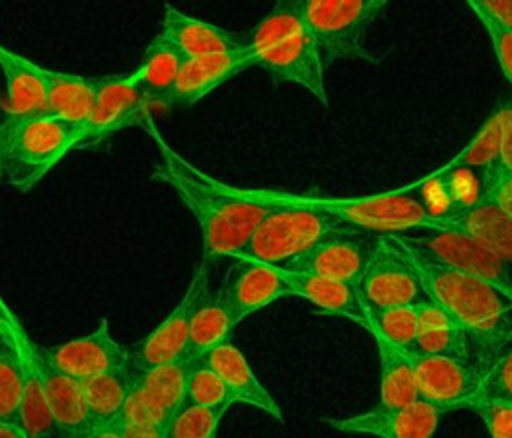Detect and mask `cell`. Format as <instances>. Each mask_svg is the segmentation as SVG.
<instances>
[{
    "instance_id": "cell-39",
    "label": "cell",
    "mask_w": 512,
    "mask_h": 438,
    "mask_svg": "<svg viewBox=\"0 0 512 438\" xmlns=\"http://www.w3.org/2000/svg\"><path fill=\"white\" fill-rule=\"evenodd\" d=\"M480 24L492 42V48H494V54H496L502 74L512 84V30L496 26L488 20H480Z\"/></svg>"
},
{
    "instance_id": "cell-17",
    "label": "cell",
    "mask_w": 512,
    "mask_h": 438,
    "mask_svg": "<svg viewBox=\"0 0 512 438\" xmlns=\"http://www.w3.org/2000/svg\"><path fill=\"white\" fill-rule=\"evenodd\" d=\"M448 410L426 400L402 408H372L352 416L326 418V424L344 434H368L376 438H434L440 418Z\"/></svg>"
},
{
    "instance_id": "cell-38",
    "label": "cell",
    "mask_w": 512,
    "mask_h": 438,
    "mask_svg": "<svg viewBox=\"0 0 512 438\" xmlns=\"http://www.w3.org/2000/svg\"><path fill=\"white\" fill-rule=\"evenodd\" d=\"M472 410L484 424L490 438H512V404L504 402H470Z\"/></svg>"
},
{
    "instance_id": "cell-2",
    "label": "cell",
    "mask_w": 512,
    "mask_h": 438,
    "mask_svg": "<svg viewBox=\"0 0 512 438\" xmlns=\"http://www.w3.org/2000/svg\"><path fill=\"white\" fill-rule=\"evenodd\" d=\"M0 340L14 352L22 374L24 398L20 426L28 436L58 430L62 438H88L92 424L80 382L60 374L38 346L20 316L0 292Z\"/></svg>"
},
{
    "instance_id": "cell-12",
    "label": "cell",
    "mask_w": 512,
    "mask_h": 438,
    "mask_svg": "<svg viewBox=\"0 0 512 438\" xmlns=\"http://www.w3.org/2000/svg\"><path fill=\"white\" fill-rule=\"evenodd\" d=\"M378 238L380 234L376 232L338 224L282 270L318 274L356 286L376 250Z\"/></svg>"
},
{
    "instance_id": "cell-28",
    "label": "cell",
    "mask_w": 512,
    "mask_h": 438,
    "mask_svg": "<svg viewBox=\"0 0 512 438\" xmlns=\"http://www.w3.org/2000/svg\"><path fill=\"white\" fill-rule=\"evenodd\" d=\"M134 382L136 368L132 364L80 382L84 406L92 428L120 420V414L132 394Z\"/></svg>"
},
{
    "instance_id": "cell-33",
    "label": "cell",
    "mask_w": 512,
    "mask_h": 438,
    "mask_svg": "<svg viewBox=\"0 0 512 438\" xmlns=\"http://www.w3.org/2000/svg\"><path fill=\"white\" fill-rule=\"evenodd\" d=\"M184 404L228 410L232 406V398L222 378L202 360H196V362H190V368H188Z\"/></svg>"
},
{
    "instance_id": "cell-42",
    "label": "cell",
    "mask_w": 512,
    "mask_h": 438,
    "mask_svg": "<svg viewBox=\"0 0 512 438\" xmlns=\"http://www.w3.org/2000/svg\"><path fill=\"white\" fill-rule=\"evenodd\" d=\"M88 438H124V428H122V424L116 420V422H112V424H104V426L92 428V432L88 434Z\"/></svg>"
},
{
    "instance_id": "cell-27",
    "label": "cell",
    "mask_w": 512,
    "mask_h": 438,
    "mask_svg": "<svg viewBox=\"0 0 512 438\" xmlns=\"http://www.w3.org/2000/svg\"><path fill=\"white\" fill-rule=\"evenodd\" d=\"M418 332L412 354L426 356H452V358H470L468 342L458 324L430 298L416 304ZM472 360V358H470Z\"/></svg>"
},
{
    "instance_id": "cell-7",
    "label": "cell",
    "mask_w": 512,
    "mask_h": 438,
    "mask_svg": "<svg viewBox=\"0 0 512 438\" xmlns=\"http://www.w3.org/2000/svg\"><path fill=\"white\" fill-rule=\"evenodd\" d=\"M386 0H302L304 20L322 66L336 60H378L366 50L368 28L384 12Z\"/></svg>"
},
{
    "instance_id": "cell-5",
    "label": "cell",
    "mask_w": 512,
    "mask_h": 438,
    "mask_svg": "<svg viewBox=\"0 0 512 438\" xmlns=\"http://www.w3.org/2000/svg\"><path fill=\"white\" fill-rule=\"evenodd\" d=\"M260 192L272 206L234 258L284 268L312 248L330 228L340 224L338 218L312 204L304 194Z\"/></svg>"
},
{
    "instance_id": "cell-16",
    "label": "cell",
    "mask_w": 512,
    "mask_h": 438,
    "mask_svg": "<svg viewBox=\"0 0 512 438\" xmlns=\"http://www.w3.org/2000/svg\"><path fill=\"white\" fill-rule=\"evenodd\" d=\"M44 352L60 374L76 382H86L104 372L132 364L130 350L112 336L106 318L88 334L44 346Z\"/></svg>"
},
{
    "instance_id": "cell-26",
    "label": "cell",
    "mask_w": 512,
    "mask_h": 438,
    "mask_svg": "<svg viewBox=\"0 0 512 438\" xmlns=\"http://www.w3.org/2000/svg\"><path fill=\"white\" fill-rule=\"evenodd\" d=\"M188 58L166 38L156 34L142 52V60L132 70L150 106H164L166 98Z\"/></svg>"
},
{
    "instance_id": "cell-9",
    "label": "cell",
    "mask_w": 512,
    "mask_h": 438,
    "mask_svg": "<svg viewBox=\"0 0 512 438\" xmlns=\"http://www.w3.org/2000/svg\"><path fill=\"white\" fill-rule=\"evenodd\" d=\"M390 236L416 258L478 276L512 294V268L466 232L454 228H428Z\"/></svg>"
},
{
    "instance_id": "cell-19",
    "label": "cell",
    "mask_w": 512,
    "mask_h": 438,
    "mask_svg": "<svg viewBox=\"0 0 512 438\" xmlns=\"http://www.w3.org/2000/svg\"><path fill=\"white\" fill-rule=\"evenodd\" d=\"M250 60L242 50L188 58L166 98L164 108L192 106L220 84L228 82L236 74L250 68Z\"/></svg>"
},
{
    "instance_id": "cell-34",
    "label": "cell",
    "mask_w": 512,
    "mask_h": 438,
    "mask_svg": "<svg viewBox=\"0 0 512 438\" xmlns=\"http://www.w3.org/2000/svg\"><path fill=\"white\" fill-rule=\"evenodd\" d=\"M224 414V408L182 404V408L168 420L164 438H218V426Z\"/></svg>"
},
{
    "instance_id": "cell-3",
    "label": "cell",
    "mask_w": 512,
    "mask_h": 438,
    "mask_svg": "<svg viewBox=\"0 0 512 438\" xmlns=\"http://www.w3.org/2000/svg\"><path fill=\"white\" fill-rule=\"evenodd\" d=\"M408 256L428 298L464 332L470 358L490 366L512 340V294L478 276Z\"/></svg>"
},
{
    "instance_id": "cell-10",
    "label": "cell",
    "mask_w": 512,
    "mask_h": 438,
    "mask_svg": "<svg viewBox=\"0 0 512 438\" xmlns=\"http://www.w3.org/2000/svg\"><path fill=\"white\" fill-rule=\"evenodd\" d=\"M356 290L364 310L416 306L428 298L410 256L390 234H380Z\"/></svg>"
},
{
    "instance_id": "cell-11",
    "label": "cell",
    "mask_w": 512,
    "mask_h": 438,
    "mask_svg": "<svg viewBox=\"0 0 512 438\" xmlns=\"http://www.w3.org/2000/svg\"><path fill=\"white\" fill-rule=\"evenodd\" d=\"M150 110L152 106L132 72L98 76L92 110L80 126L78 148L98 146L120 130L144 126V122L152 118Z\"/></svg>"
},
{
    "instance_id": "cell-43",
    "label": "cell",
    "mask_w": 512,
    "mask_h": 438,
    "mask_svg": "<svg viewBox=\"0 0 512 438\" xmlns=\"http://www.w3.org/2000/svg\"><path fill=\"white\" fill-rule=\"evenodd\" d=\"M486 194L494 196V198L502 204V208L512 216V188H508V186H496V188H492V190L486 192Z\"/></svg>"
},
{
    "instance_id": "cell-44",
    "label": "cell",
    "mask_w": 512,
    "mask_h": 438,
    "mask_svg": "<svg viewBox=\"0 0 512 438\" xmlns=\"http://www.w3.org/2000/svg\"><path fill=\"white\" fill-rule=\"evenodd\" d=\"M0 438H28V434L16 422H0Z\"/></svg>"
},
{
    "instance_id": "cell-15",
    "label": "cell",
    "mask_w": 512,
    "mask_h": 438,
    "mask_svg": "<svg viewBox=\"0 0 512 438\" xmlns=\"http://www.w3.org/2000/svg\"><path fill=\"white\" fill-rule=\"evenodd\" d=\"M418 398L450 410L462 408L480 388L488 366L452 356L410 354Z\"/></svg>"
},
{
    "instance_id": "cell-21",
    "label": "cell",
    "mask_w": 512,
    "mask_h": 438,
    "mask_svg": "<svg viewBox=\"0 0 512 438\" xmlns=\"http://www.w3.org/2000/svg\"><path fill=\"white\" fill-rule=\"evenodd\" d=\"M158 34L172 42L186 58L234 52L244 48V36L190 16L168 4L164 6Z\"/></svg>"
},
{
    "instance_id": "cell-29",
    "label": "cell",
    "mask_w": 512,
    "mask_h": 438,
    "mask_svg": "<svg viewBox=\"0 0 512 438\" xmlns=\"http://www.w3.org/2000/svg\"><path fill=\"white\" fill-rule=\"evenodd\" d=\"M232 330L234 324L222 302L220 292L208 288L192 314L186 362H196L204 358L210 350L230 342Z\"/></svg>"
},
{
    "instance_id": "cell-23",
    "label": "cell",
    "mask_w": 512,
    "mask_h": 438,
    "mask_svg": "<svg viewBox=\"0 0 512 438\" xmlns=\"http://www.w3.org/2000/svg\"><path fill=\"white\" fill-rule=\"evenodd\" d=\"M446 222L450 228L476 238L512 268V216L494 196L482 194L462 212L448 216Z\"/></svg>"
},
{
    "instance_id": "cell-8",
    "label": "cell",
    "mask_w": 512,
    "mask_h": 438,
    "mask_svg": "<svg viewBox=\"0 0 512 438\" xmlns=\"http://www.w3.org/2000/svg\"><path fill=\"white\" fill-rule=\"evenodd\" d=\"M308 200L322 210L338 218L340 224L356 226L376 234H402L414 230H446V220L428 212L424 200L414 190L400 188L394 192L356 196V198H320L308 196Z\"/></svg>"
},
{
    "instance_id": "cell-40",
    "label": "cell",
    "mask_w": 512,
    "mask_h": 438,
    "mask_svg": "<svg viewBox=\"0 0 512 438\" xmlns=\"http://www.w3.org/2000/svg\"><path fill=\"white\" fill-rule=\"evenodd\" d=\"M466 4L478 20L512 30V0H468Z\"/></svg>"
},
{
    "instance_id": "cell-6",
    "label": "cell",
    "mask_w": 512,
    "mask_h": 438,
    "mask_svg": "<svg viewBox=\"0 0 512 438\" xmlns=\"http://www.w3.org/2000/svg\"><path fill=\"white\" fill-rule=\"evenodd\" d=\"M80 146V128L50 116H4L0 122L2 174L20 192L38 186L44 176Z\"/></svg>"
},
{
    "instance_id": "cell-1",
    "label": "cell",
    "mask_w": 512,
    "mask_h": 438,
    "mask_svg": "<svg viewBox=\"0 0 512 438\" xmlns=\"http://www.w3.org/2000/svg\"><path fill=\"white\" fill-rule=\"evenodd\" d=\"M142 128L154 138L160 154L152 180L172 188L198 222L202 262L210 266L218 258H234L272 202L260 190L232 188L192 166L156 132L152 118Z\"/></svg>"
},
{
    "instance_id": "cell-20",
    "label": "cell",
    "mask_w": 512,
    "mask_h": 438,
    "mask_svg": "<svg viewBox=\"0 0 512 438\" xmlns=\"http://www.w3.org/2000/svg\"><path fill=\"white\" fill-rule=\"evenodd\" d=\"M206 366H210L224 382L232 404H246L262 410L274 420H282V410L268 388L258 380L252 366L248 364L244 352L230 340L214 350H210L204 358H200Z\"/></svg>"
},
{
    "instance_id": "cell-4",
    "label": "cell",
    "mask_w": 512,
    "mask_h": 438,
    "mask_svg": "<svg viewBox=\"0 0 512 438\" xmlns=\"http://www.w3.org/2000/svg\"><path fill=\"white\" fill-rule=\"evenodd\" d=\"M244 52L250 64L262 68L274 82L302 86L328 106L324 66L304 20L302 0L278 2L244 36Z\"/></svg>"
},
{
    "instance_id": "cell-41",
    "label": "cell",
    "mask_w": 512,
    "mask_h": 438,
    "mask_svg": "<svg viewBox=\"0 0 512 438\" xmlns=\"http://www.w3.org/2000/svg\"><path fill=\"white\" fill-rule=\"evenodd\" d=\"M124 438H164L166 426H122Z\"/></svg>"
},
{
    "instance_id": "cell-18",
    "label": "cell",
    "mask_w": 512,
    "mask_h": 438,
    "mask_svg": "<svg viewBox=\"0 0 512 438\" xmlns=\"http://www.w3.org/2000/svg\"><path fill=\"white\" fill-rule=\"evenodd\" d=\"M218 292L234 326L264 306L290 296L282 268L240 258L226 270Z\"/></svg>"
},
{
    "instance_id": "cell-37",
    "label": "cell",
    "mask_w": 512,
    "mask_h": 438,
    "mask_svg": "<svg viewBox=\"0 0 512 438\" xmlns=\"http://www.w3.org/2000/svg\"><path fill=\"white\" fill-rule=\"evenodd\" d=\"M500 116V142H498V160L496 166L482 174V188L492 184L500 178L512 176V100L506 104H500L498 108Z\"/></svg>"
},
{
    "instance_id": "cell-13",
    "label": "cell",
    "mask_w": 512,
    "mask_h": 438,
    "mask_svg": "<svg viewBox=\"0 0 512 438\" xmlns=\"http://www.w3.org/2000/svg\"><path fill=\"white\" fill-rule=\"evenodd\" d=\"M208 288L210 266L202 262L172 312L152 332H148L140 342L132 346L130 358L136 370H152L164 364L186 360L192 314Z\"/></svg>"
},
{
    "instance_id": "cell-46",
    "label": "cell",
    "mask_w": 512,
    "mask_h": 438,
    "mask_svg": "<svg viewBox=\"0 0 512 438\" xmlns=\"http://www.w3.org/2000/svg\"><path fill=\"white\" fill-rule=\"evenodd\" d=\"M4 174H2V152H0V178H2Z\"/></svg>"
},
{
    "instance_id": "cell-31",
    "label": "cell",
    "mask_w": 512,
    "mask_h": 438,
    "mask_svg": "<svg viewBox=\"0 0 512 438\" xmlns=\"http://www.w3.org/2000/svg\"><path fill=\"white\" fill-rule=\"evenodd\" d=\"M366 330L390 342L392 346L412 354L416 332H418V316L414 306H394L380 310H366Z\"/></svg>"
},
{
    "instance_id": "cell-36",
    "label": "cell",
    "mask_w": 512,
    "mask_h": 438,
    "mask_svg": "<svg viewBox=\"0 0 512 438\" xmlns=\"http://www.w3.org/2000/svg\"><path fill=\"white\" fill-rule=\"evenodd\" d=\"M470 402H504L512 404V340L510 344L496 356V360L488 366L484 380L476 394L462 404V408Z\"/></svg>"
},
{
    "instance_id": "cell-35",
    "label": "cell",
    "mask_w": 512,
    "mask_h": 438,
    "mask_svg": "<svg viewBox=\"0 0 512 438\" xmlns=\"http://www.w3.org/2000/svg\"><path fill=\"white\" fill-rule=\"evenodd\" d=\"M22 374L14 352L0 340V422L20 424L22 412Z\"/></svg>"
},
{
    "instance_id": "cell-22",
    "label": "cell",
    "mask_w": 512,
    "mask_h": 438,
    "mask_svg": "<svg viewBox=\"0 0 512 438\" xmlns=\"http://www.w3.org/2000/svg\"><path fill=\"white\" fill-rule=\"evenodd\" d=\"M44 66L10 50L0 42V72L6 82L4 116L28 118L46 112Z\"/></svg>"
},
{
    "instance_id": "cell-30",
    "label": "cell",
    "mask_w": 512,
    "mask_h": 438,
    "mask_svg": "<svg viewBox=\"0 0 512 438\" xmlns=\"http://www.w3.org/2000/svg\"><path fill=\"white\" fill-rule=\"evenodd\" d=\"M376 352L380 362V408H402L414 404L418 398L410 354L376 338Z\"/></svg>"
},
{
    "instance_id": "cell-14",
    "label": "cell",
    "mask_w": 512,
    "mask_h": 438,
    "mask_svg": "<svg viewBox=\"0 0 512 438\" xmlns=\"http://www.w3.org/2000/svg\"><path fill=\"white\" fill-rule=\"evenodd\" d=\"M190 362L180 360L152 370H136L132 394L120 414L122 426H166L182 408Z\"/></svg>"
},
{
    "instance_id": "cell-32",
    "label": "cell",
    "mask_w": 512,
    "mask_h": 438,
    "mask_svg": "<svg viewBox=\"0 0 512 438\" xmlns=\"http://www.w3.org/2000/svg\"><path fill=\"white\" fill-rule=\"evenodd\" d=\"M498 142H500V116L498 110L492 112V116L482 124L478 134L464 146L462 152H458L444 168L438 172H450V170H482L488 172L496 166L498 160Z\"/></svg>"
},
{
    "instance_id": "cell-24",
    "label": "cell",
    "mask_w": 512,
    "mask_h": 438,
    "mask_svg": "<svg viewBox=\"0 0 512 438\" xmlns=\"http://www.w3.org/2000/svg\"><path fill=\"white\" fill-rule=\"evenodd\" d=\"M290 296H298L314 304L320 312L330 316L348 318L362 328H366V310L360 302L358 290L354 284L318 276V274H304V272H290L282 270Z\"/></svg>"
},
{
    "instance_id": "cell-25",
    "label": "cell",
    "mask_w": 512,
    "mask_h": 438,
    "mask_svg": "<svg viewBox=\"0 0 512 438\" xmlns=\"http://www.w3.org/2000/svg\"><path fill=\"white\" fill-rule=\"evenodd\" d=\"M42 74L46 88V114L80 128L92 110L98 76H80L46 66Z\"/></svg>"
},
{
    "instance_id": "cell-45",
    "label": "cell",
    "mask_w": 512,
    "mask_h": 438,
    "mask_svg": "<svg viewBox=\"0 0 512 438\" xmlns=\"http://www.w3.org/2000/svg\"><path fill=\"white\" fill-rule=\"evenodd\" d=\"M28 438H62L58 434V430H50V432H44V434H36V436H28Z\"/></svg>"
}]
</instances>
